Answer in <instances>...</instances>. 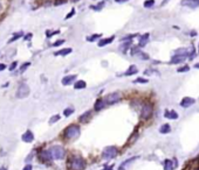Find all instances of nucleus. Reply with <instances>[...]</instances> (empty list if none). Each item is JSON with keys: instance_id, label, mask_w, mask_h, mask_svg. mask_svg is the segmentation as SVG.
<instances>
[{"instance_id": "0eeeda50", "label": "nucleus", "mask_w": 199, "mask_h": 170, "mask_svg": "<svg viewBox=\"0 0 199 170\" xmlns=\"http://www.w3.org/2000/svg\"><path fill=\"white\" fill-rule=\"evenodd\" d=\"M121 99H122L121 95L117 93V92H114V93L108 95V96L106 97V99H104V102L107 104H116V103H118Z\"/></svg>"}, {"instance_id": "6ab92c4d", "label": "nucleus", "mask_w": 199, "mask_h": 170, "mask_svg": "<svg viewBox=\"0 0 199 170\" xmlns=\"http://www.w3.org/2000/svg\"><path fill=\"white\" fill-rule=\"evenodd\" d=\"M165 118L170 120H176L178 119V113L176 111H166L165 112Z\"/></svg>"}, {"instance_id": "49530a36", "label": "nucleus", "mask_w": 199, "mask_h": 170, "mask_svg": "<svg viewBox=\"0 0 199 170\" xmlns=\"http://www.w3.org/2000/svg\"><path fill=\"white\" fill-rule=\"evenodd\" d=\"M0 170H7V168H5V167H1V168H0Z\"/></svg>"}, {"instance_id": "58836bf2", "label": "nucleus", "mask_w": 199, "mask_h": 170, "mask_svg": "<svg viewBox=\"0 0 199 170\" xmlns=\"http://www.w3.org/2000/svg\"><path fill=\"white\" fill-rule=\"evenodd\" d=\"M23 170H32V165L31 164H27V165H25V168Z\"/></svg>"}, {"instance_id": "c756f323", "label": "nucleus", "mask_w": 199, "mask_h": 170, "mask_svg": "<svg viewBox=\"0 0 199 170\" xmlns=\"http://www.w3.org/2000/svg\"><path fill=\"white\" fill-rule=\"evenodd\" d=\"M58 120H60V115H58V114H56V115H54V117L51 118V120H49V124H55Z\"/></svg>"}, {"instance_id": "f3484780", "label": "nucleus", "mask_w": 199, "mask_h": 170, "mask_svg": "<svg viewBox=\"0 0 199 170\" xmlns=\"http://www.w3.org/2000/svg\"><path fill=\"white\" fill-rule=\"evenodd\" d=\"M114 38H115V36H110V37H108V38H102L101 41H99L97 45H99V47H104V45L111 43V42L114 41Z\"/></svg>"}, {"instance_id": "e433bc0d", "label": "nucleus", "mask_w": 199, "mask_h": 170, "mask_svg": "<svg viewBox=\"0 0 199 170\" xmlns=\"http://www.w3.org/2000/svg\"><path fill=\"white\" fill-rule=\"evenodd\" d=\"M74 14H75V9H74V8H72L70 13H69V14L67 15V16H66V20H67V19H69V18H72V16H73Z\"/></svg>"}, {"instance_id": "cd10ccee", "label": "nucleus", "mask_w": 199, "mask_h": 170, "mask_svg": "<svg viewBox=\"0 0 199 170\" xmlns=\"http://www.w3.org/2000/svg\"><path fill=\"white\" fill-rule=\"evenodd\" d=\"M100 37H101L100 34H94V35H92V36L87 37V41H89V42H94L95 40H97V38H100Z\"/></svg>"}, {"instance_id": "f8f14e48", "label": "nucleus", "mask_w": 199, "mask_h": 170, "mask_svg": "<svg viewBox=\"0 0 199 170\" xmlns=\"http://www.w3.org/2000/svg\"><path fill=\"white\" fill-rule=\"evenodd\" d=\"M75 79H76V75H68V76L62 78V84L63 85H70Z\"/></svg>"}, {"instance_id": "4c0bfd02", "label": "nucleus", "mask_w": 199, "mask_h": 170, "mask_svg": "<svg viewBox=\"0 0 199 170\" xmlns=\"http://www.w3.org/2000/svg\"><path fill=\"white\" fill-rule=\"evenodd\" d=\"M16 65H18V63H16V62H13V63L11 64V67H9V70H11V71H13V70L16 68Z\"/></svg>"}, {"instance_id": "b1692460", "label": "nucleus", "mask_w": 199, "mask_h": 170, "mask_svg": "<svg viewBox=\"0 0 199 170\" xmlns=\"http://www.w3.org/2000/svg\"><path fill=\"white\" fill-rule=\"evenodd\" d=\"M148 40H149V34H144V35H142L141 38H139V47H144L145 43L148 42Z\"/></svg>"}, {"instance_id": "ddd939ff", "label": "nucleus", "mask_w": 199, "mask_h": 170, "mask_svg": "<svg viewBox=\"0 0 199 170\" xmlns=\"http://www.w3.org/2000/svg\"><path fill=\"white\" fill-rule=\"evenodd\" d=\"M23 142H32L34 140V135L32 133V131H26L25 133L23 134Z\"/></svg>"}, {"instance_id": "a211bd4d", "label": "nucleus", "mask_w": 199, "mask_h": 170, "mask_svg": "<svg viewBox=\"0 0 199 170\" xmlns=\"http://www.w3.org/2000/svg\"><path fill=\"white\" fill-rule=\"evenodd\" d=\"M185 58H186V57H184V56L175 55V56L171 58L170 63H171V64H178V63H182V62H184V61H185Z\"/></svg>"}, {"instance_id": "a18cd8bd", "label": "nucleus", "mask_w": 199, "mask_h": 170, "mask_svg": "<svg viewBox=\"0 0 199 170\" xmlns=\"http://www.w3.org/2000/svg\"><path fill=\"white\" fill-rule=\"evenodd\" d=\"M194 68H196V69H199V63H197V64L194 65Z\"/></svg>"}, {"instance_id": "bb28decb", "label": "nucleus", "mask_w": 199, "mask_h": 170, "mask_svg": "<svg viewBox=\"0 0 199 170\" xmlns=\"http://www.w3.org/2000/svg\"><path fill=\"white\" fill-rule=\"evenodd\" d=\"M155 5V0H145L144 1V7L149 8V7H152Z\"/></svg>"}, {"instance_id": "37998d69", "label": "nucleus", "mask_w": 199, "mask_h": 170, "mask_svg": "<svg viewBox=\"0 0 199 170\" xmlns=\"http://www.w3.org/2000/svg\"><path fill=\"white\" fill-rule=\"evenodd\" d=\"M32 37V34H28V35H27V36L25 37V40H30V38H31Z\"/></svg>"}, {"instance_id": "412c9836", "label": "nucleus", "mask_w": 199, "mask_h": 170, "mask_svg": "<svg viewBox=\"0 0 199 170\" xmlns=\"http://www.w3.org/2000/svg\"><path fill=\"white\" fill-rule=\"evenodd\" d=\"M159 132L162 134H168L171 132V126L169 125V124H164V125H162L159 127Z\"/></svg>"}, {"instance_id": "4468645a", "label": "nucleus", "mask_w": 199, "mask_h": 170, "mask_svg": "<svg viewBox=\"0 0 199 170\" xmlns=\"http://www.w3.org/2000/svg\"><path fill=\"white\" fill-rule=\"evenodd\" d=\"M104 107H106V102H104V100H102V99L96 100V103H95V105H94V110H95L96 112L103 110Z\"/></svg>"}, {"instance_id": "a19ab883", "label": "nucleus", "mask_w": 199, "mask_h": 170, "mask_svg": "<svg viewBox=\"0 0 199 170\" xmlns=\"http://www.w3.org/2000/svg\"><path fill=\"white\" fill-rule=\"evenodd\" d=\"M117 4H121V2H125V1H128V0H115Z\"/></svg>"}, {"instance_id": "9d476101", "label": "nucleus", "mask_w": 199, "mask_h": 170, "mask_svg": "<svg viewBox=\"0 0 199 170\" xmlns=\"http://www.w3.org/2000/svg\"><path fill=\"white\" fill-rule=\"evenodd\" d=\"M177 165L176 158L173 160H165L164 161V170H173Z\"/></svg>"}, {"instance_id": "a878e982", "label": "nucleus", "mask_w": 199, "mask_h": 170, "mask_svg": "<svg viewBox=\"0 0 199 170\" xmlns=\"http://www.w3.org/2000/svg\"><path fill=\"white\" fill-rule=\"evenodd\" d=\"M104 1H101V2H99V5H96V6H93V9H95V11H101L102 8L104 7Z\"/></svg>"}, {"instance_id": "4be33fe9", "label": "nucleus", "mask_w": 199, "mask_h": 170, "mask_svg": "<svg viewBox=\"0 0 199 170\" xmlns=\"http://www.w3.org/2000/svg\"><path fill=\"white\" fill-rule=\"evenodd\" d=\"M70 52H72V49H70V48H66V49H62V50L56 52L54 55H55V56H66V55H68Z\"/></svg>"}, {"instance_id": "72a5a7b5", "label": "nucleus", "mask_w": 199, "mask_h": 170, "mask_svg": "<svg viewBox=\"0 0 199 170\" xmlns=\"http://www.w3.org/2000/svg\"><path fill=\"white\" fill-rule=\"evenodd\" d=\"M135 83H143V84H146V83H148V79H145V78H137V79L135 81Z\"/></svg>"}, {"instance_id": "393cba45", "label": "nucleus", "mask_w": 199, "mask_h": 170, "mask_svg": "<svg viewBox=\"0 0 199 170\" xmlns=\"http://www.w3.org/2000/svg\"><path fill=\"white\" fill-rule=\"evenodd\" d=\"M73 113H74V108L69 107V108H66V110L63 111V115H65V117H69V115H72Z\"/></svg>"}, {"instance_id": "79ce46f5", "label": "nucleus", "mask_w": 199, "mask_h": 170, "mask_svg": "<svg viewBox=\"0 0 199 170\" xmlns=\"http://www.w3.org/2000/svg\"><path fill=\"white\" fill-rule=\"evenodd\" d=\"M113 168H114V167L111 165V167H107V168H104L103 170H113Z\"/></svg>"}, {"instance_id": "aec40b11", "label": "nucleus", "mask_w": 199, "mask_h": 170, "mask_svg": "<svg viewBox=\"0 0 199 170\" xmlns=\"http://www.w3.org/2000/svg\"><path fill=\"white\" fill-rule=\"evenodd\" d=\"M137 72H138L137 67H136V65H130L129 69L124 72V76H131V75H135V74H137Z\"/></svg>"}, {"instance_id": "9b49d317", "label": "nucleus", "mask_w": 199, "mask_h": 170, "mask_svg": "<svg viewBox=\"0 0 199 170\" xmlns=\"http://www.w3.org/2000/svg\"><path fill=\"white\" fill-rule=\"evenodd\" d=\"M183 6H189V7H197L199 6V0H182V2H180Z\"/></svg>"}, {"instance_id": "7c9ffc66", "label": "nucleus", "mask_w": 199, "mask_h": 170, "mask_svg": "<svg viewBox=\"0 0 199 170\" xmlns=\"http://www.w3.org/2000/svg\"><path fill=\"white\" fill-rule=\"evenodd\" d=\"M189 70H190L189 65H185V67H182V68H179V69H177L178 72H186V71H189Z\"/></svg>"}, {"instance_id": "ea45409f", "label": "nucleus", "mask_w": 199, "mask_h": 170, "mask_svg": "<svg viewBox=\"0 0 199 170\" xmlns=\"http://www.w3.org/2000/svg\"><path fill=\"white\" fill-rule=\"evenodd\" d=\"M5 69H6V65L0 63V71H2V70H5Z\"/></svg>"}, {"instance_id": "2f4dec72", "label": "nucleus", "mask_w": 199, "mask_h": 170, "mask_svg": "<svg viewBox=\"0 0 199 170\" xmlns=\"http://www.w3.org/2000/svg\"><path fill=\"white\" fill-rule=\"evenodd\" d=\"M21 35H23V33H18V34H16V35H14V36L12 37V38H11V40H9L8 42L11 43V42H13V41H16V40H18V38H19V37L21 36Z\"/></svg>"}, {"instance_id": "f704fd0d", "label": "nucleus", "mask_w": 199, "mask_h": 170, "mask_svg": "<svg viewBox=\"0 0 199 170\" xmlns=\"http://www.w3.org/2000/svg\"><path fill=\"white\" fill-rule=\"evenodd\" d=\"M30 65H31V63H25L23 67H21V69H20V72H23V71H25L27 68L30 67Z\"/></svg>"}, {"instance_id": "1a4fd4ad", "label": "nucleus", "mask_w": 199, "mask_h": 170, "mask_svg": "<svg viewBox=\"0 0 199 170\" xmlns=\"http://www.w3.org/2000/svg\"><path fill=\"white\" fill-rule=\"evenodd\" d=\"M194 103H196V100L193 98H191V97H185V98L182 99V102H180V106L184 107V108H187V107L192 106Z\"/></svg>"}, {"instance_id": "dca6fc26", "label": "nucleus", "mask_w": 199, "mask_h": 170, "mask_svg": "<svg viewBox=\"0 0 199 170\" xmlns=\"http://www.w3.org/2000/svg\"><path fill=\"white\" fill-rule=\"evenodd\" d=\"M90 118H92V112L87 111V112H84L82 115H80L79 120H80L81 122H88V121L90 120Z\"/></svg>"}, {"instance_id": "7ed1b4c3", "label": "nucleus", "mask_w": 199, "mask_h": 170, "mask_svg": "<svg viewBox=\"0 0 199 170\" xmlns=\"http://www.w3.org/2000/svg\"><path fill=\"white\" fill-rule=\"evenodd\" d=\"M49 152L54 160H62L65 158V155H66V150L61 146H53L49 149Z\"/></svg>"}, {"instance_id": "c85d7f7f", "label": "nucleus", "mask_w": 199, "mask_h": 170, "mask_svg": "<svg viewBox=\"0 0 199 170\" xmlns=\"http://www.w3.org/2000/svg\"><path fill=\"white\" fill-rule=\"evenodd\" d=\"M130 45H131V41H128V42H125V43H124V45H123L122 47H121L122 52H125V50H127V49H128V48H129Z\"/></svg>"}, {"instance_id": "f03ea898", "label": "nucleus", "mask_w": 199, "mask_h": 170, "mask_svg": "<svg viewBox=\"0 0 199 170\" xmlns=\"http://www.w3.org/2000/svg\"><path fill=\"white\" fill-rule=\"evenodd\" d=\"M69 165H70V169L72 170H84V168H86V161L81 156H73L70 158Z\"/></svg>"}, {"instance_id": "423d86ee", "label": "nucleus", "mask_w": 199, "mask_h": 170, "mask_svg": "<svg viewBox=\"0 0 199 170\" xmlns=\"http://www.w3.org/2000/svg\"><path fill=\"white\" fill-rule=\"evenodd\" d=\"M28 95H30V86L26 83H21L18 91H16V97L19 99H23V98H26Z\"/></svg>"}, {"instance_id": "39448f33", "label": "nucleus", "mask_w": 199, "mask_h": 170, "mask_svg": "<svg viewBox=\"0 0 199 170\" xmlns=\"http://www.w3.org/2000/svg\"><path fill=\"white\" fill-rule=\"evenodd\" d=\"M153 112V106L151 103H144L143 107H142V112H141V118L143 120H148L151 118Z\"/></svg>"}, {"instance_id": "c9c22d12", "label": "nucleus", "mask_w": 199, "mask_h": 170, "mask_svg": "<svg viewBox=\"0 0 199 170\" xmlns=\"http://www.w3.org/2000/svg\"><path fill=\"white\" fill-rule=\"evenodd\" d=\"M65 43V40H59V41H56L55 43H54V47H58V45H63Z\"/></svg>"}, {"instance_id": "473e14b6", "label": "nucleus", "mask_w": 199, "mask_h": 170, "mask_svg": "<svg viewBox=\"0 0 199 170\" xmlns=\"http://www.w3.org/2000/svg\"><path fill=\"white\" fill-rule=\"evenodd\" d=\"M67 0H55V6H60V5H63L66 4Z\"/></svg>"}, {"instance_id": "5701e85b", "label": "nucleus", "mask_w": 199, "mask_h": 170, "mask_svg": "<svg viewBox=\"0 0 199 170\" xmlns=\"http://www.w3.org/2000/svg\"><path fill=\"white\" fill-rule=\"evenodd\" d=\"M87 86V84H86V82L84 81H77L75 84H74V88L76 90H81V89H84Z\"/></svg>"}, {"instance_id": "2eb2a0df", "label": "nucleus", "mask_w": 199, "mask_h": 170, "mask_svg": "<svg viewBox=\"0 0 199 170\" xmlns=\"http://www.w3.org/2000/svg\"><path fill=\"white\" fill-rule=\"evenodd\" d=\"M40 158H41L42 161H49V160H52L53 157L51 155V152H49V150H42V152L40 153Z\"/></svg>"}, {"instance_id": "f257e3e1", "label": "nucleus", "mask_w": 199, "mask_h": 170, "mask_svg": "<svg viewBox=\"0 0 199 170\" xmlns=\"http://www.w3.org/2000/svg\"><path fill=\"white\" fill-rule=\"evenodd\" d=\"M80 133H81V131H80V127L75 124H72V125H69L66 129H65V138L67 139V140H74V139H77L79 136H80Z\"/></svg>"}, {"instance_id": "6e6552de", "label": "nucleus", "mask_w": 199, "mask_h": 170, "mask_svg": "<svg viewBox=\"0 0 199 170\" xmlns=\"http://www.w3.org/2000/svg\"><path fill=\"white\" fill-rule=\"evenodd\" d=\"M131 55H132V56H137L138 58L144 59V61L149 59V56L146 55L145 52H143L142 50H139L138 48H132V49H131Z\"/></svg>"}, {"instance_id": "c03bdc74", "label": "nucleus", "mask_w": 199, "mask_h": 170, "mask_svg": "<svg viewBox=\"0 0 199 170\" xmlns=\"http://www.w3.org/2000/svg\"><path fill=\"white\" fill-rule=\"evenodd\" d=\"M118 170H125V169H124V167H123V165H121V167L118 168Z\"/></svg>"}, {"instance_id": "20e7f679", "label": "nucleus", "mask_w": 199, "mask_h": 170, "mask_svg": "<svg viewBox=\"0 0 199 170\" xmlns=\"http://www.w3.org/2000/svg\"><path fill=\"white\" fill-rule=\"evenodd\" d=\"M118 154V150L115 146H109V147L104 148V150L102 152V157L104 160H113Z\"/></svg>"}]
</instances>
